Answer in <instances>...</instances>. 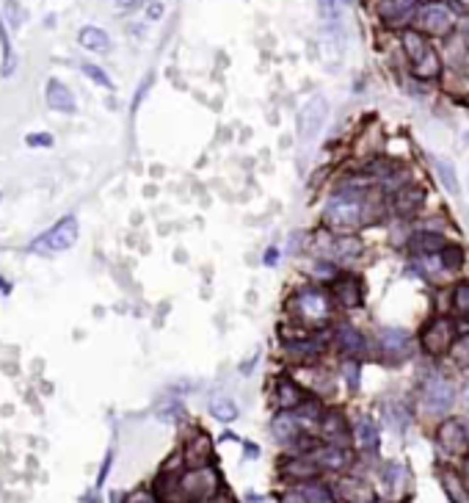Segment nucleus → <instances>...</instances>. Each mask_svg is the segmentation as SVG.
<instances>
[{
    "label": "nucleus",
    "mask_w": 469,
    "mask_h": 503,
    "mask_svg": "<svg viewBox=\"0 0 469 503\" xmlns=\"http://www.w3.org/2000/svg\"><path fill=\"white\" fill-rule=\"evenodd\" d=\"M368 210H370V205L365 200L362 188H340L326 202L323 222L331 232H351L368 222Z\"/></svg>",
    "instance_id": "f257e3e1"
},
{
    "label": "nucleus",
    "mask_w": 469,
    "mask_h": 503,
    "mask_svg": "<svg viewBox=\"0 0 469 503\" xmlns=\"http://www.w3.org/2000/svg\"><path fill=\"white\" fill-rule=\"evenodd\" d=\"M331 307H334L331 293H326L318 285L298 288L296 293H293V302H290V310H293L296 321H301L304 327L312 329H321L331 321Z\"/></svg>",
    "instance_id": "f03ea898"
},
{
    "label": "nucleus",
    "mask_w": 469,
    "mask_h": 503,
    "mask_svg": "<svg viewBox=\"0 0 469 503\" xmlns=\"http://www.w3.org/2000/svg\"><path fill=\"white\" fill-rule=\"evenodd\" d=\"M400 42H403V50H406V58H409L414 75L422 77V80L439 77L442 61H439V53L434 50V45L425 39V33H420V31H403Z\"/></svg>",
    "instance_id": "7ed1b4c3"
},
{
    "label": "nucleus",
    "mask_w": 469,
    "mask_h": 503,
    "mask_svg": "<svg viewBox=\"0 0 469 503\" xmlns=\"http://www.w3.org/2000/svg\"><path fill=\"white\" fill-rule=\"evenodd\" d=\"M77 235H80L77 219L75 216H64L53 227H48L42 235H36L28 244V252L31 254H58V252L72 249L75 244H77Z\"/></svg>",
    "instance_id": "20e7f679"
},
{
    "label": "nucleus",
    "mask_w": 469,
    "mask_h": 503,
    "mask_svg": "<svg viewBox=\"0 0 469 503\" xmlns=\"http://www.w3.org/2000/svg\"><path fill=\"white\" fill-rule=\"evenodd\" d=\"M456 384L445 377H431L428 382H422V393H420V406L425 415H445L456 406Z\"/></svg>",
    "instance_id": "39448f33"
},
{
    "label": "nucleus",
    "mask_w": 469,
    "mask_h": 503,
    "mask_svg": "<svg viewBox=\"0 0 469 503\" xmlns=\"http://www.w3.org/2000/svg\"><path fill=\"white\" fill-rule=\"evenodd\" d=\"M417 31L425 36H447L456 28V14L445 3H425L414 14Z\"/></svg>",
    "instance_id": "423d86ee"
},
{
    "label": "nucleus",
    "mask_w": 469,
    "mask_h": 503,
    "mask_svg": "<svg viewBox=\"0 0 469 503\" xmlns=\"http://www.w3.org/2000/svg\"><path fill=\"white\" fill-rule=\"evenodd\" d=\"M375 340H378V357L387 359L390 365H400L403 359H409L412 352H414V340L403 329L395 327L378 329Z\"/></svg>",
    "instance_id": "0eeeda50"
},
{
    "label": "nucleus",
    "mask_w": 469,
    "mask_h": 503,
    "mask_svg": "<svg viewBox=\"0 0 469 503\" xmlns=\"http://www.w3.org/2000/svg\"><path fill=\"white\" fill-rule=\"evenodd\" d=\"M326 117H329V102L326 97H312V100H307L301 105V111H298V139L304 141V144H309V141H315L318 139V133H321V127L326 125Z\"/></svg>",
    "instance_id": "6e6552de"
},
{
    "label": "nucleus",
    "mask_w": 469,
    "mask_h": 503,
    "mask_svg": "<svg viewBox=\"0 0 469 503\" xmlns=\"http://www.w3.org/2000/svg\"><path fill=\"white\" fill-rule=\"evenodd\" d=\"M436 445L442 453L450 456H467L469 453V423L467 421H458V418H450L442 421L436 428Z\"/></svg>",
    "instance_id": "1a4fd4ad"
},
{
    "label": "nucleus",
    "mask_w": 469,
    "mask_h": 503,
    "mask_svg": "<svg viewBox=\"0 0 469 503\" xmlns=\"http://www.w3.org/2000/svg\"><path fill=\"white\" fill-rule=\"evenodd\" d=\"M420 343H422V349L428 354H434V357L447 354L453 349V343H456L453 324H450L447 318H434V321H428L420 335Z\"/></svg>",
    "instance_id": "9d476101"
},
{
    "label": "nucleus",
    "mask_w": 469,
    "mask_h": 503,
    "mask_svg": "<svg viewBox=\"0 0 469 503\" xmlns=\"http://www.w3.org/2000/svg\"><path fill=\"white\" fill-rule=\"evenodd\" d=\"M309 456L315 459V465L326 470V473H343L351 467V462H353V453L348 451L346 445H334V443H326V445H318V448H312Z\"/></svg>",
    "instance_id": "9b49d317"
},
{
    "label": "nucleus",
    "mask_w": 469,
    "mask_h": 503,
    "mask_svg": "<svg viewBox=\"0 0 469 503\" xmlns=\"http://www.w3.org/2000/svg\"><path fill=\"white\" fill-rule=\"evenodd\" d=\"M273 399H276V406L282 412H296L301 404L307 401V390L298 384L293 377H279L276 379V390H273Z\"/></svg>",
    "instance_id": "f8f14e48"
},
{
    "label": "nucleus",
    "mask_w": 469,
    "mask_h": 503,
    "mask_svg": "<svg viewBox=\"0 0 469 503\" xmlns=\"http://www.w3.org/2000/svg\"><path fill=\"white\" fill-rule=\"evenodd\" d=\"M321 434L334 445H346L348 440L353 437V426L348 423L346 415L340 409H326L321 418Z\"/></svg>",
    "instance_id": "ddd939ff"
},
{
    "label": "nucleus",
    "mask_w": 469,
    "mask_h": 503,
    "mask_svg": "<svg viewBox=\"0 0 469 503\" xmlns=\"http://www.w3.org/2000/svg\"><path fill=\"white\" fill-rule=\"evenodd\" d=\"M271 434L282 445H298V440H304V423L296 412H279L271 421Z\"/></svg>",
    "instance_id": "4468645a"
},
{
    "label": "nucleus",
    "mask_w": 469,
    "mask_h": 503,
    "mask_svg": "<svg viewBox=\"0 0 469 503\" xmlns=\"http://www.w3.org/2000/svg\"><path fill=\"white\" fill-rule=\"evenodd\" d=\"M282 473L296 484H307V481H315L321 476V467L315 465V459L309 453H296L282 465Z\"/></svg>",
    "instance_id": "2eb2a0df"
},
{
    "label": "nucleus",
    "mask_w": 469,
    "mask_h": 503,
    "mask_svg": "<svg viewBox=\"0 0 469 503\" xmlns=\"http://www.w3.org/2000/svg\"><path fill=\"white\" fill-rule=\"evenodd\" d=\"M331 299L343 307H359L362 304V285L353 274H340L331 279Z\"/></svg>",
    "instance_id": "dca6fc26"
},
{
    "label": "nucleus",
    "mask_w": 469,
    "mask_h": 503,
    "mask_svg": "<svg viewBox=\"0 0 469 503\" xmlns=\"http://www.w3.org/2000/svg\"><path fill=\"white\" fill-rule=\"evenodd\" d=\"M353 440H356V445H359L365 453L378 451V443H381V428H378V421L370 418V415H359V418H356V423H353Z\"/></svg>",
    "instance_id": "f3484780"
},
{
    "label": "nucleus",
    "mask_w": 469,
    "mask_h": 503,
    "mask_svg": "<svg viewBox=\"0 0 469 503\" xmlns=\"http://www.w3.org/2000/svg\"><path fill=\"white\" fill-rule=\"evenodd\" d=\"M334 346L346 354L348 359H362L365 352H368V340H365V335L356 332L353 327H348V324L334 332Z\"/></svg>",
    "instance_id": "a211bd4d"
},
{
    "label": "nucleus",
    "mask_w": 469,
    "mask_h": 503,
    "mask_svg": "<svg viewBox=\"0 0 469 503\" xmlns=\"http://www.w3.org/2000/svg\"><path fill=\"white\" fill-rule=\"evenodd\" d=\"M287 357L296 362V365H309L315 359H321V354L326 352V343L321 337H304V340H293L285 346Z\"/></svg>",
    "instance_id": "6ab92c4d"
},
{
    "label": "nucleus",
    "mask_w": 469,
    "mask_h": 503,
    "mask_svg": "<svg viewBox=\"0 0 469 503\" xmlns=\"http://www.w3.org/2000/svg\"><path fill=\"white\" fill-rule=\"evenodd\" d=\"M45 97H48V105L53 111H58V114H75L77 111V105H75V97L72 92L61 83V80H48V89H45Z\"/></svg>",
    "instance_id": "aec40b11"
},
{
    "label": "nucleus",
    "mask_w": 469,
    "mask_h": 503,
    "mask_svg": "<svg viewBox=\"0 0 469 503\" xmlns=\"http://www.w3.org/2000/svg\"><path fill=\"white\" fill-rule=\"evenodd\" d=\"M417 0H381L378 3V14H381V20H387V23H392L397 26L400 20H406L409 14H417Z\"/></svg>",
    "instance_id": "412c9836"
},
{
    "label": "nucleus",
    "mask_w": 469,
    "mask_h": 503,
    "mask_svg": "<svg viewBox=\"0 0 469 503\" xmlns=\"http://www.w3.org/2000/svg\"><path fill=\"white\" fill-rule=\"evenodd\" d=\"M185 459H188L191 467H210V462H213V443H210V437L207 434H197L188 443V448H185Z\"/></svg>",
    "instance_id": "4be33fe9"
},
{
    "label": "nucleus",
    "mask_w": 469,
    "mask_h": 503,
    "mask_svg": "<svg viewBox=\"0 0 469 503\" xmlns=\"http://www.w3.org/2000/svg\"><path fill=\"white\" fill-rule=\"evenodd\" d=\"M422 202H425V191L422 188H417V185H400V191H397L395 197V213L397 216H412V213L420 210Z\"/></svg>",
    "instance_id": "5701e85b"
},
{
    "label": "nucleus",
    "mask_w": 469,
    "mask_h": 503,
    "mask_svg": "<svg viewBox=\"0 0 469 503\" xmlns=\"http://www.w3.org/2000/svg\"><path fill=\"white\" fill-rule=\"evenodd\" d=\"M434 172H436L439 185L445 188L450 197H458V194H461V188H458V172H456L453 161H447V158H434Z\"/></svg>",
    "instance_id": "b1692460"
},
{
    "label": "nucleus",
    "mask_w": 469,
    "mask_h": 503,
    "mask_svg": "<svg viewBox=\"0 0 469 503\" xmlns=\"http://www.w3.org/2000/svg\"><path fill=\"white\" fill-rule=\"evenodd\" d=\"M77 42L86 48V50L92 53H108L111 50V36L97 26H86L80 28V33H77Z\"/></svg>",
    "instance_id": "393cba45"
},
{
    "label": "nucleus",
    "mask_w": 469,
    "mask_h": 503,
    "mask_svg": "<svg viewBox=\"0 0 469 503\" xmlns=\"http://www.w3.org/2000/svg\"><path fill=\"white\" fill-rule=\"evenodd\" d=\"M210 415L216 421H221V423H232V421H238L241 409H238V404L232 401L229 396H213L210 399Z\"/></svg>",
    "instance_id": "a878e982"
},
{
    "label": "nucleus",
    "mask_w": 469,
    "mask_h": 503,
    "mask_svg": "<svg viewBox=\"0 0 469 503\" xmlns=\"http://www.w3.org/2000/svg\"><path fill=\"white\" fill-rule=\"evenodd\" d=\"M384 484L390 487V492L400 495V492L409 487V470H406L400 462H390V465L384 467Z\"/></svg>",
    "instance_id": "bb28decb"
},
{
    "label": "nucleus",
    "mask_w": 469,
    "mask_h": 503,
    "mask_svg": "<svg viewBox=\"0 0 469 503\" xmlns=\"http://www.w3.org/2000/svg\"><path fill=\"white\" fill-rule=\"evenodd\" d=\"M298 487H301V492H304L307 503H337L334 490H329V487L321 484V481H307V484H298Z\"/></svg>",
    "instance_id": "cd10ccee"
},
{
    "label": "nucleus",
    "mask_w": 469,
    "mask_h": 503,
    "mask_svg": "<svg viewBox=\"0 0 469 503\" xmlns=\"http://www.w3.org/2000/svg\"><path fill=\"white\" fill-rule=\"evenodd\" d=\"M384 418L390 421V426L395 428V431H406L409 421H412L403 404H384Z\"/></svg>",
    "instance_id": "c85d7f7f"
},
{
    "label": "nucleus",
    "mask_w": 469,
    "mask_h": 503,
    "mask_svg": "<svg viewBox=\"0 0 469 503\" xmlns=\"http://www.w3.org/2000/svg\"><path fill=\"white\" fill-rule=\"evenodd\" d=\"M447 476H442V484H445V490L450 492V498L456 503H469V492L467 487H464V481L458 476H453V470H445Z\"/></svg>",
    "instance_id": "c756f323"
},
{
    "label": "nucleus",
    "mask_w": 469,
    "mask_h": 503,
    "mask_svg": "<svg viewBox=\"0 0 469 503\" xmlns=\"http://www.w3.org/2000/svg\"><path fill=\"white\" fill-rule=\"evenodd\" d=\"M439 263H442L445 271H458V269L464 266V252H461V247H445V249L439 252Z\"/></svg>",
    "instance_id": "7c9ffc66"
},
{
    "label": "nucleus",
    "mask_w": 469,
    "mask_h": 503,
    "mask_svg": "<svg viewBox=\"0 0 469 503\" xmlns=\"http://www.w3.org/2000/svg\"><path fill=\"white\" fill-rule=\"evenodd\" d=\"M450 359L456 365H461V368H469V332L461 335V337H456V343L450 349Z\"/></svg>",
    "instance_id": "2f4dec72"
},
{
    "label": "nucleus",
    "mask_w": 469,
    "mask_h": 503,
    "mask_svg": "<svg viewBox=\"0 0 469 503\" xmlns=\"http://www.w3.org/2000/svg\"><path fill=\"white\" fill-rule=\"evenodd\" d=\"M453 307H456V313H461V315L469 318V282L467 279L453 288Z\"/></svg>",
    "instance_id": "473e14b6"
},
{
    "label": "nucleus",
    "mask_w": 469,
    "mask_h": 503,
    "mask_svg": "<svg viewBox=\"0 0 469 503\" xmlns=\"http://www.w3.org/2000/svg\"><path fill=\"white\" fill-rule=\"evenodd\" d=\"M348 3H351V0H318L323 20H329V23H337V20H340V14H343V9H346Z\"/></svg>",
    "instance_id": "72a5a7b5"
},
{
    "label": "nucleus",
    "mask_w": 469,
    "mask_h": 503,
    "mask_svg": "<svg viewBox=\"0 0 469 503\" xmlns=\"http://www.w3.org/2000/svg\"><path fill=\"white\" fill-rule=\"evenodd\" d=\"M0 48H3V75L9 77L14 70V55H11V42H9V31L0 20Z\"/></svg>",
    "instance_id": "f704fd0d"
},
{
    "label": "nucleus",
    "mask_w": 469,
    "mask_h": 503,
    "mask_svg": "<svg viewBox=\"0 0 469 503\" xmlns=\"http://www.w3.org/2000/svg\"><path fill=\"white\" fill-rule=\"evenodd\" d=\"M80 70H83V75H89L94 83H99L102 89H114V80L108 77L105 70H99L97 64H80Z\"/></svg>",
    "instance_id": "c9c22d12"
},
{
    "label": "nucleus",
    "mask_w": 469,
    "mask_h": 503,
    "mask_svg": "<svg viewBox=\"0 0 469 503\" xmlns=\"http://www.w3.org/2000/svg\"><path fill=\"white\" fill-rule=\"evenodd\" d=\"M25 144L28 147H53V136L50 133H28Z\"/></svg>",
    "instance_id": "e433bc0d"
},
{
    "label": "nucleus",
    "mask_w": 469,
    "mask_h": 503,
    "mask_svg": "<svg viewBox=\"0 0 469 503\" xmlns=\"http://www.w3.org/2000/svg\"><path fill=\"white\" fill-rule=\"evenodd\" d=\"M279 503H307V498H304L301 487H293V490L282 492V501H279Z\"/></svg>",
    "instance_id": "4c0bfd02"
},
{
    "label": "nucleus",
    "mask_w": 469,
    "mask_h": 503,
    "mask_svg": "<svg viewBox=\"0 0 469 503\" xmlns=\"http://www.w3.org/2000/svg\"><path fill=\"white\" fill-rule=\"evenodd\" d=\"M124 503H158V498H155L152 492H144V490H138V492L127 495V501H124Z\"/></svg>",
    "instance_id": "58836bf2"
},
{
    "label": "nucleus",
    "mask_w": 469,
    "mask_h": 503,
    "mask_svg": "<svg viewBox=\"0 0 469 503\" xmlns=\"http://www.w3.org/2000/svg\"><path fill=\"white\" fill-rule=\"evenodd\" d=\"M160 14H163V6H160V3H152V6H149V20H158Z\"/></svg>",
    "instance_id": "ea45409f"
},
{
    "label": "nucleus",
    "mask_w": 469,
    "mask_h": 503,
    "mask_svg": "<svg viewBox=\"0 0 469 503\" xmlns=\"http://www.w3.org/2000/svg\"><path fill=\"white\" fill-rule=\"evenodd\" d=\"M276 260H279L276 249H268V252H265V263H268V266H276Z\"/></svg>",
    "instance_id": "a19ab883"
},
{
    "label": "nucleus",
    "mask_w": 469,
    "mask_h": 503,
    "mask_svg": "<svg viewBox=\"0 0 469 503\" xmlns=\"http://www.w3.org/2000/svg\"><path fill=\"white\" fill-rule=\"evenodd\" d=\"M461 401H464V406H467V412H469V382L464 384V393H461Z\"/></svg>",
    "instance_id": "79ce46f5"
},
{
    "label": "nucleus",
    "mask_w": 469,
    "mask_h": 503,
    "mask_svg": "<svg viewBox=\"0 0 469 503\" xmlns=\"http://www.w3.org/2000/svg\"><path fill=\"white\" fill-rule=\"evenodd\" d=\"M213 503H235V501H232V498H229V495H221V492H219V495H216V498H213Z\"/></svg>",
    "instance_id": "37998d69"
},
{
    "label": "nucleus",
    "mask_w": 469,
    "mask_h": 503,
    "mask_svg": "<svg viewBox=\"0 0 469 503\" xmlns=\"http://www.w3.org/2000/svg\"><path fill=\"white\" fill-rule=\"evenodd\" d=\"M246 503H265V501H263L260 495H254V492H248V495H246Z\"/></svg>",
    "instance_id": "c03bdc74"
},
{
    "label": "nucleus",
    "mask_w": 469,
    "mask_h": 503,
    "mask_svg": "<svg viewBox=\"0 0 469 503\" xmlns=\"http://www.w3.org/2000/svg\"><path fill=\"white\" fill-rule=\"evenodd\" d=\"M467 473H469V453H467Z\"/></svg>",
    "instance_id": "a18cd8bd"
},
{
    "label": "nucleus",
    "mask_w": 469,
    "mask_h": 503,
    "mask_svg": "<svg viewBox=\"0 0 469 503\" xmlns=\"http://www.w3.org/2000/svg\"><path fill=\"white\" fill-rule=\"evenodd\" d=\"M467 194H469V175H467Z\"/></svg>",
    "instance_id": "49530a36"
},
{
    "label": "nucleus",
    "mask_w": 469,
    "mask_h": 503,
    "mask_svg": "<svg viewBox=\"0 0 469 503\" xmlns=\"http://www.w3.org/2000/svg\"><path fill=\"white\" fill-rule=\"evenodd\" d=\"M0 200H3V194H0Z\"/></svg>",
    "instance_id": "de8ad7c7"
}]
</instances>
